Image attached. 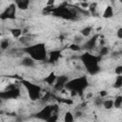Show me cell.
Listing matches in <instances>:
<instances>
[{"label":"cell","mask_w":122,"mask_h":122,"mask_svg":"<svg viewBox=\"0 0 122 122\" xmlns=\"http://www.w3.org/2000/svg\"><path fill=\"white\" fill-rule=\"evenodd\" d=\"M112 16H113V8L112 6H107L103 11V17L109 19L112 18Z\"/></svg>","instance_id":"13"},{"label":"cell","mask_w":122,"mask_h":122,"mask_svg":"<svg viewBox=\"0 0 122 122\" xmlns=\"http://www.w3.org/2000/svg\"><path fill=\"white\" fill-rule=\"evenodd\" d=\"M69 80V77L66 76V75H59L56 77V80L53 84V89L55 91H58V92H61L62 90L65 89V86H66V83L68 82Z\"/></svg>","instance_id":"7"},{"label":"cell","mask_w":122,"mask_h":122,"mask_svg":"<svg viewBox=\"0 0 122 122\" xmlns=\"http://www.w3.org/2000/svg\"><path fill=\"white\" fill-rule=\"evenodd\" d=\"M122 106V96L121 95H117L114 99H113V108L115 109H120Z\"/></svg>","instance_id":"18"},{"label":"cell","mask_w":122,"mask_h":122,"mask_svg":"<svg viewBox=\"0 0 122 122\" xmlns=\"http://www.w3.org/2000/svg\"><path fill=\"white\" fill-rule=\"evenodd\" d=\"M74 119H75V118H74V115H73L71 112H65L64 118H63V120H64L65 122H72Z\"/></svg>","instance_id":"20"},{"label":"cell","mask_w":122,"mask_h":122,"mask_svg":"<svg viewBox=\"0 0 122 122\" xmlns=\"http://www.w3.org/2000/svg\"><path fill=\"white\" fill-rule=\"evenodd\" d=\"M22 84L25 87V89L27 91V93H28L30 100L36 101V100H39L41 98V96H42V88H41V86H39L37 84H34V83H31L30 81H26V80H23Z\"/></svg>","instance_id":"4"},{"label":"cell","mask_w":122,"mask_h":122,"mask_svg":"<svg viewBox=\"0 0 122 122\" xmlns=\"http://www.w3.org/2000/svg\"><path fill=\"white\" fill-rule=\"evenodd\" d=\"M56 77H57V75L55 74V72L51 71L48 76L45 77L44 81H45V83H47V85H49V86H53V84H54V82H55V80H56Z\"/></svg>","instance_id":"12"},{"label":"cell","mask_w":122,"mask_h":122,"mask_svg":"<svg viewBox=\"0 0 122 122\" xmlns=\"http://www.w3.org/2000/svg\"><path fill=\"white\" fill-rule=\"evenodd\" d=\"M70 50L71 51H74V52H78V51H80L81 50H82V47L79 45V44H76V43H72V44H71L70 45Z\"/></svg>","instance_id":"22"},{"label":"cell","mask_w":122,"mask_h":122,"mask_svg":"<svg viewBox=\"0 0 122 122\" xmlns=\"http://www.w3.org/2000/svg\"><path fill=\"white\" fill-rule=\"evenodd\" d=\"M0 37H1V32H0Z\"/></svg>","instance_id":"30"},{"label":"cell","mask_w":122,"mask_h":122,"mask_svg":"<svg viewBox=\"0 0 122 122\" xmlns=\"http://www.w3.org/2000/svg\"><path fill=\"white\" fill-rule=\"evenodd\" d=\"M113 87L115 89H120L122 87V74H119L115 77L114 83H113Z\"/></svg>","instance_id":"19"},{"label":"cell","mask_w":122,"mask_h":122,"mask_svg":"<svg viewBox=\"0 0 122 122\" xmlns=\"http://www.w3.org/2000/svg\"><path fill=\"white\" fill-rule=\"evenodd\" d=\"M92 31V28L90 27V26H88V27L83 28V29L80 30V33H81V35H82L83 37H89V36H91Z\"/></svg>","instance_id":"15"},{"label":"cell","mask_w":122,"mask_h":122,"mask_svg":"<svg viewBox=\"0 0 122 122\" xmlns=\"http://www.w3.org/2000/svg\"><path fill=\"white\" fill-rule=\"evenodd\" d=\"M114 73L116 74V75H119V74H122V66H117V67H115V69H114Z\"/></svg>","instance_id":"25"},{"label":"cell","mask_w":122,"mask_h":122,"mask_svg":"<svg viewBox=\"0 0 122 122\" xmlns=\"http://www.w3.org/2000/svg\"><path fill=\"white\" fill-rule=\"evenodd\" d=\"M61 57V51L59 50H53L51 52L48 53L47 56V60L49 63H56Z\"/></svg>","instance_id":"9"},{"label":"cell","mask_w":122,"mask_h":122,"mask_svg":"<svg viewBox=\"0 0 122 122\" xmlns=\"http://www.w3.org/2000/svg\"><path fill=\"white\" fill-rule=\"evenodd\" d=\"M80 61L82 62L85 70L90 74H96L99 70V57L91 53V52H85L80 55Z\"/></svg>","instance_id":"3"},{"label":"cell","mask_w":122,"mask_h":122,"mask_svg":"<svg viewBox=\"0 0 122 122\" xmlns=\"http://www.w3.org/2000/svg\"><path fill=\"white\" fill-rule=\"evenodd\" d=\"M16 6L15 4H10L7 8L3 10L2 12H0V20H12L16 17Z\"/></svg>","instance_id":"6"},{"label":"cell","mask_w":122,"mask_h":122,"mask_svg":"<svg viewBox=\"0 0 122 122\" xmlns=\"http://www.w3.org/2000/svg\"><path fill=\"white\" fill-rule=\"evenodd\" d=\"M23 51L34 61H45L48 56L46 46L43 43L28 45L23 49Z\"/></svg>","instance_id":"2"},{"label":"cell","mask_w":122,"mask_h":122,"mask_svg":"<svg viewBox=\"0 0 122 122\" xmlns=\"http://www.w3.org/2000/svg\"><path fill=\"white\" fill-rule=\"evenodd\" d=\"M89 10L92 12V13H95L96 10H97V3H92V4H89Z\"/></svg>","instance_id":"23"},{"label":"cell","mask_w":122,"mask_h":122,"mask_svg":"<svg viewBox=\"0 0 122 122\" xmlns=\"http://www.w3.org/2000/svg\"><path fill=\"white\" fill-rule=\"evenodd\" d=\"M102 106L107 109V110H111L113 108V99H104Z\"/></svg>","instance_id":"16"},{"label":"cell","mask_w":122,"mask_h":122,"mask_svg":"<svg viewBox=\"0 0 122 122\" xmlns=\"http://www.w3.org/2000/svg\"><path fill=\"white\" fill-rule=\"evenodd\" d=\"M116 35H117L118 39H122V29H121V28H119V29L117 30V31H116Z\"/></svg>","instance_id":"26"},{"label":"cell","mask_w":122,"mask_h":122,"mask_svg":"<svg viewBox=\"0 0 122 122\" xmlns=\"http://www.w3.org/2000/svg\"><path fill=\"white\" fill-rule=\"evenodd\" d=\"M80 6H81V8H82V9H88L89 4H88V3H86V2H82V3H80Z\"/></svg>","instance_id":"29"},{"label":"cell","mask_w":122,"mask_h":122,"mask_svg":"<svg viewBox=\"0 0 122 122\" xmlns=\"http://www.w3.org/2000/svg\"><path fill=\"white\" fill-rule=\"evenodd\" d=\"M0 53H1V52H0Z\"/></svg>","instance_id":"31"},{"label":"cell","mask_w":122,"mask_h":122,"mask_svg":"<svg viewBox=\"0 0 122 122\" xmlns=\"http://www.w3.org/2000/svg\"><path fill=\"white\" fill-rule=\"evenodd\" d=\"M110 52V49H109V47H107V46H100V49H99V55L100 56H105V55H107L108 53Z\"/></svg>","instance_id":"21"},{"label":"cell","mask_w":122,"mask_h":122,"mask_svg":"<svg viewBox=\"0 0 122 122\" xmlns=\"http://www.w3.org/2000/svg\"><path fill=\"white\" fill-rule=\"evenodd\" d=\"M58 110H59V108H58L57 105H47V106H45L43 109H41L37 112L36 116L39 119H42V120H46L47 121L51 114L57 113L58 112Z\"/></svg>","instance_id":"5"},{"label":"cell","mask_w":122,"mask_h":122,"mask_svg":"<svg viewBox=\"0 0 122 122\" xmlns=\"http://www.w3.org/2000/svg\"><path fill=\"white\" fill-rule=\"evenodd\" d=\"M10 33H11L12 37H14V38H19V37L22 35L23 31H22V30L19 29V28H13V29L10 30Z\"/></svg>","instance_id":"17"},{"label":"cell","mask_w":122,"mask_h":122,"mask_svg":"<svg viewBox=\"0 0 122 122\" xmlns=\"http://www.w3.org/2000/svg\"><path fill=\"white\" fill-rule=\"evenodd\" d=\"M10 46V40L9 38H2L0 39V50L6 51Z\"/></svg>","instance_id":"14"},{"label":"cell","mask_w":122,"mask_h":122,"mask_svg":"<svg viewBox=\"0 0 122 122\" xmlns=\"http://www.w3.org/2000/svg\"><path fill=\"white\" fill-rule=\"evenodd\" d=\"M89 86V81L86 76H80L73 79H69L66 83L65 89L70 92L71 95L82 94Z\"/></svg>","instance_id":"1"},{"label":"cell","mask_w":122,"mask_h":122,"mask_svg":"<svg viewBox=\"0 0 122 122\" xmlns=\"http://www.w3.org/2000/svg\"><path fill=\"white\" fill-rule=\"evenodd\" d=\"M21 64L24 67H26V68H32L35 65V61L31 57H30L29 55H27V56L23 57V59L21 61Z\"/></svg>","instance_id":"11"},{"label":"cell","mask_w":122,"mask_h":122,"mask_svg":"<svg viewBox=\"0 0 122 122\" xmlns=\"http://www.w3.org/2000/svg\"><path fill=\"white\" fill-rule=\"evenodd\" d=\"M30 0H15V6L18 10H27L30 7Z\"/></svg>","instance_id":"10"},{"label":"cell","mask_w":122,"mask_h":122,"mask_svg":"<svg viewBox=\"0 0 122 122\" xmlns=\"http://www.w3.org/2000/svg\"><path fill=\"white\" fill-rule=\"evenodd\" d=\"M54 3H55V0H48L47 3H46V5L48 7H51V6H53Z\"/></svg>","instance_id":"28"},{"label":"cell","mask_w":122,"mask_h":122,"mask_svg":"<svg viewBox=\"0 0 122 122\" xmlns=\"http://www.w3.org/2000/svg\"><path fill=\"white\" fill-rule=\"evenodd\" d=\"M108 95V92H106V91H101V92H99V96H101V97H105V96H107Z\"/></svg>","instance_id":"27"},{"label":"cell","mask_w":122,"mask_h":122,"mask_svg":"<svg viewBox=\"0 0 122 122\" xmlns=\"http://www.w3.org/2000/svg\"><path fill=\"white\" fill-rule=\"evenodd\" d=\"M97 40H98V35L95 34V35H92L91 38H89L83 45L82 49H85L87 51H92L93 50L96 45H97Z\"/></svg>","instance_id":"8"},{"label":"cell","mask_w":122,"mask_h":122,"mask_svg":"<svg viewBox=\"0 0 122 122\" xmlns=\"http://www.w3.org/2000/svg\"><path fill=\"white\" fill-rule=\"evenodd\" d=\"M103 97H101V96H99V97H97V98H95L94 99V104L96 105V106H101L102 105V103H103Z\"/></svg>","instance_id":"24"}]
</instances>
